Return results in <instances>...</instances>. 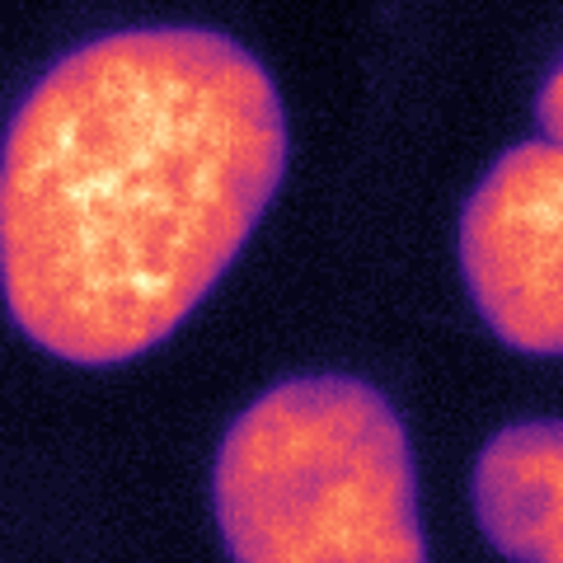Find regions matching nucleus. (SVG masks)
<instances>
[{"mask_svg": "<svg viewBox=\"0 0 563 563\" xmlns=\"http://www.w3.org/2000/svg\"><path fill=\"white\" fill-rule=\"evenodd\" d=\"M273 70L207 24L62 52L0 136V301L70 366L146 357L198 310L287 179Z\"/></svg>", "mask_w": 563, "mask_h": 563, "instance_id": "f257e3e1", "label": "nucleus"}, {"mask_svg": "<svg viewBox=\"0 0 563 563\" xmlns=\"http://www.w3.org/2000/svg\"><path fill=\"white\" fill-rule=\"evenodd\" d=\"M474 314L521 357H563V141L507 146L461 211Z\"/></svg>", "mask_w": 563, "mask_h": 563, "instance_id": "7ed1b4c3", "label": "nucleus"}, {"mask_svg": "<svg viewBox=\"0 0 563 563\" xmlns=\"http://www.w3.org/2000/svg\"><path fill=\"white\" fill-rule=\"evenodd\" d=\"M211 512L240 563H422L418 465L372 380L287 376L231 418Z\"/></svg>", "mask_w": 563, "mask_h": 563, "instance_id": "f03ea898", "label": "nucleus"}, {"mask_svg": "<svg viewBox=\"0 0 563 563\" xmlns=\"http://www.w3.org/2000/svg\"><path fill=\"white\" fill-rule=\"evenodd\" d=\"M470 503L503 559L563 563V418L493 432L470 474Z\"/></svg>", "mask_w": 563, "mask_h": 563, "instance_id": "20e7f679", "label": "nucleus"}, {"mask_svg": "<svg viewBox=\"0 0 563 563\" xmlns=\"http://www.w3.org/2000/svg\"><path fill=\"white\" fill-rule=\"evenodd\" d=\"M536 122H540L544 136L563 141V62L540 80V90H536Z\"/></svg>", "mask_w": 563, "mask_h": 563, "instance_id": "39448f33", "label": "nucleus"}]
</instances>
